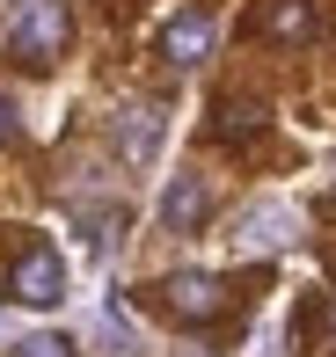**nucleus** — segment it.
Returning a JSON list of instances; mask_svg holds the SVG:
<instances>
[{
  "label": "nucleus",
  "instance_id": "f03ea898",
  "mask_svg": "<svg viewBox=\"0 0 336 357\" xmlns=\"http://www.w3.org/2000/svg\"><path fill=\"white\" fill-rule=\"evenodd\" d=\"M227 241H234L242 255H278V248H293V241H300V212H293L285 197H256L249 212L234 219Z\"/></svg>",
  "mask_w": 336,
  "mask_h": 357
},
{
  "label": "nucleus",
  "instance_id": "f257e3e1",
  "mask_svg": "<svg viewBox=\"0 0 336 357\" xmlns=\"http://www.w3.org/2000/svg\"><path fill=\"white\" fill-rule=\"evenodd\" d=\"M66 37H73V15H66V0H29L8 44H15V59H22V66H52V59L66 52Z\"/></svg>",
  "mask_w": 336,
  "mask_h": 357
},
{
  "label": "nucleus",
  "instance_id": "39448f33",
  "mask_svg": "<svg viewBox=\"0 0 336 357\" xmlns=\"http://www.w3.org/2000/svg\"><path fill=\"white\" fill-rule=\"evenodd\" d=\"M15 299L22 306H59L66 299V263H59V248L29 241V248L15 255Z\"/></svg>",
  "mask_w": 336,
  "mask_h": 357
},
{
  "label": "nucleus",
  "instance_id": "f8f14e48",
  "mask_svg": "<svg viewBox=\"0 0 336 357\" xmlns=\"http://www.w3.org/2000/svg\"><path fill=\"white\" fill-rule=\"evenodd\" d=\"M15 357H73V343H66V335H22Z\"/></svg>",
  "mask_w": 336,
  "mask_h": 357
},
{
  "label": "nucleus",
  "instance_id": "9d476101",
  "mask_svg": "<svg viewBox=\"0 0 336 357\" xmlns=\"http://www.w3.org/2000/svg\"><path fill=\"white\" fill-rule=\"evenodd\" d=\"M81 226H88L95 248H110V234H124V219H117V212H103V204H81Z\"/></svg>",
  "mask_w": 336,
  "mask_h": 357
},
{
  "label": "nucleus",
  "instance_id": "0eeeda50",
  "mask_svg": "<svg viewBox=\"0 0 336 357\" xmlns=\"http://www.w3.org/2000/svg\"><path fill=\"white\" fill-rule=\"evenodd\" d=\"M205 204H212L205 175H175V183L161 190V226H168V234H198V226H205Z\"/></svg>",
  "mask_w": 336,
  "mask_h": 357
},
{
  "label": "nucleus",
  "instance_id": "1a4fd4ad",
  "mask_svg": "<svg viewBox=\"0 0 336 357\" xmlns=\"http://www.w3.org/2000/svg\"><path fill=\"white\" fill-rule=\"evenodd\" d=\"M103 343H110V357H139V328H132V314L117 299L103 306Z\"/></svg>",
  "mask_w": 336,
  "mask_h": 357
},
{
  "label": "nucleus",
  "instance_id": "20e7f679",
  "mask_svg": "<svg viewBox=\"0 0 336 357\" xmlns=\"http://www.w3.org/2000/svg\"><path fill=\"white\" fill-rule=\"evenodd\" d=\"M161 306L175 321H219L227 314V284L212 270H175V278H161Z\"/></svg>",
  "mask_w": 336,
  "mask_h": 357
},
{
  "label": "nucleus",
  "instance_id": "7ed1b4c3",
  "mask_svg": "<svg viewBox=\"0 0 336 357\" xmlns=\"http://www.w3.org/2000/svg\"><path fill=\"white\" fill-rule=\"evenodd\" d=\"M161 124L168 117L154 102H117L110 109V153H117L124 168H147V160L161 153Z\"/></svg>",
  "mask_w": 336,
  "mask_h": 357
},
{
  "label": "nucleus",
  "instance_id": "ddd939ff",
  "mask_svg": "<svg viewBox=\"0 0 336 357\" xmlns=\"http://www.w3.org/2000/svg\"><path fill=\"white\" fill-rule=\"evenodd\" d=\"M8 132H15V102L0 95V139H8Z\"/></svg>",
  "mask_w": 336,
  "mask_h": 357
},
{
  "label": "nucleus",
  "instance_id": "423d86ee",
  "mask_svg": "<svg viewBox=\"0 0 336 357\" xmlns=\"http://www.w3.org/2000/svg\"><path fill=\"white\" fill-rule=\"evenodd\" d=\"M161 59L168 66H205V59H212V15H175V22L161 29Z\"/></svg>",
  "mask_w": 336,
  "mask_h": 357
},
{
  "label": "nucleus",
  "instance_id": "9b49d317",
  "mask_svg": "<svg viewBox=\"0 0 336 357\" xmlns=\"http://www.w3.org/2000/svg\"><path fill=\"white\" fill-rule=\"evenodd\" d=\"M219 132H256V102H234V95H227V102H219Z\"/></svg>",
  "mask_w": 336,
  "mask_h": 357
},
{
  "label": "nucleus",
  "instance_id": "6e6552de",
  "mask_svg": "<svg viewBox=\"0 0 336 357\" xmlns=\"http://www.w3.org/2000/svg\"><path fill=\"white\" fill-rule=\"evenodd\" d=\"M263 29H270V37H285V44H307L322 22H314L307 0H270V8H263Z\"/></svg>",
  "mask_w": 336,
  "mask_h": 357
}]
</instances>
